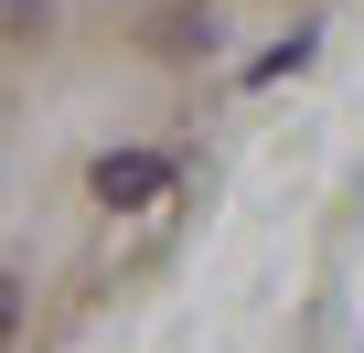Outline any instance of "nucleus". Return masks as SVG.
<instances>
[{
	"instance_id": "f257e3e1",
	"label": "nucleus",
	"mask_w": 364,
	"mask_h": 353,
	"mask_svg": "<svg viewBox=\"0 0 364 353\" xmlns=\"http://www.w3.org/2000/svg\"><path fill=\"white\" fill-rule=\"evenodd\" d=\"M161 183H171V161H150V150H107V161L86 171V193H97V204H150Z\"/></svg>"
},
{
	"instance_id": "f03ea898",
	"label": "nucleus",
	"mask_w": 364,
	"mask_h": 353,
	"mask_svg": "<svg viewBox=\"0 0 364 353\" xmlns=\"http://www.w3.org/2000/svg\"><path fill=\"white\" fill-rule=\"evenodd\" d=\"M22 332V278H0V342Z\"/></svg>"
}]
</instances>
